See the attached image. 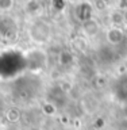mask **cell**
Here are the masks:
<instances>
[{
    "mask_svg": "<svg viewBox=\"0 0 127 130\" xmlns=\"http://www.w3.org/2000/svg\"><path fill=\"white\" fill-rule=\"evenodd\" d=\"M49 34H50V28L45 22H37L32 24L31 30H30V35L31 38L37 41V42H45L49 38Z\"/></svg>",
    "mask_w": 127,
    "mask_h": 130,
    "instance_id": "2",
    "label": "cell"
},
{
    "mask_svg": "<svg viewBox=\"0 0 127 130\" xmlns=\"http://www.w3.org/2000/svg\"><path fill=\"white\" fill-rule=\"evenodd\" d=\"M107 39H108L111 43H114V45L120 43L124 39L123 31H122L120 28H118V27H114V28H111V30L108 31V34H107Z\"/></svg>",
    "mask_w": 127,
    "mask_h": 130,
    "instance_id": "3",
    "label": "cell"
},
{
    "mask_svg": "<svg viewBox=\"0 0 127 130\" xmlns=\"http://www.w3.org/2000/svg\"><path fill=\"white\" fill-rule=\"evenodd\" d=\"M116 93L119 95L120 99L127 100V76L120 79L118 81V88H116Z\"/></svg>",
    "mask_w": 127,
    "mask_h": 130,
    "instance_id": "5",
    "label": "cell"
},
{
    "mask_svg": "<svg viewBox=\"0 0 127 130\" xmlns=\"http://www.w3.org/2000/svg\"><path fill=\"white\" fill-rule=\"evenodd\" d=\"M14 4V0H0V10L2 11H8Z\"/></svg>",
    "mask_w": 127,
    "mask_h": 130,
    "instance_id": "7",
    "label": "cell"
},
{
    "mask_svg": "<svg viewBox=\"0 0 127 130\" xmlns=\"http://www.w3.org/2000/svg\"><path fill=\"white\" fill-rule=\"evenodd\" d=\"M124 115L127 117V100H126V106H124Z\"/></svg>",
    "mask_w": 127,
    "mask_h": 130,
    "instance_id": "9",
    "label": "cell"
},
{
    "mask_svg": "<svg viewBox=\"0 0 127 130\" xmlns=\"http://www.w3.org/2000/svg\"><path fill=\"white\" fill-rule=\"evenodd\" d=\"M114 23H118V24H120V23H123V20H124V16L122 15V14H114Z\"/></svg>",
    "mask_w": 127,
    "mask_h": 130,
    "instance_id": "8",
    "label": "cell"
},
{
    "mask_svg": "<svg viewBox=\"0 0 127 130\" xmlns=\"http://www.w3.org/2000/svg\"><path fill=\"white\" fill-rule=\"evenodd\" d=\"M19 58L22 57H15L12 54H7L6 57H2L0 58V73L3 76H10L14 75V73L18 71V64H19Z\"/></svg>",
    "mask_w": 127,
    "mask_h": 130,
    "instance_id": "1",
    "label": "cell"
},
{
    "mask_svg": "<svg viewBox=\"0 0 127 130\" xmlns=\"http://www.w3.org/2000/svg\"><path fill=\"white\" fill-rule=\"evenodd\" d=\"M84 32L87 35H93V34H96L97 30H99V24H97L95 20H92V19H89L87 20V22H84Z\"/></svg>",
    "mask_w": 127,
    "mask_h": 130,
    "instance_id": "6",
    "label": "cell"
},
{
    "mask_svg": "<svg viewBox=\"0 0 127 130\" xmlns=\"http://www.w3.org/2000/svg\"><path fill=\"white\" fill-rule=\"evenodd\" d=\"M91 16H92V7L89 6L88 3L81 4L80 8H79V18L83 20V22H87V20L91 19Z\"/></svg>",
    "mask_w": 127,
    "mask_h": 130,
    "instance_id": "4",
    "label": "cell"
}]
</instances>
